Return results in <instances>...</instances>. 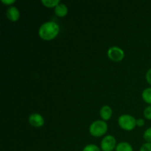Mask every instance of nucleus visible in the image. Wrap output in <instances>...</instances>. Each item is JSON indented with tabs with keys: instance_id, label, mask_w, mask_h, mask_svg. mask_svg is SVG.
Instances as JSON below:
<instances>
[{
	"instance_id": "nucleus-1",
	"label": "nucleus",
	"mask_w": 151,
	"mask_h": 151,
	"mask_svg": "<svg viewBox=\"0 0 151 151\" xmlns=\"http://www.w3.org/2000/svg\"><path fill=\"white\" fill-rule=\"evenodd\" d=\"M60 27L55 22H47L40 26L38 29V35L40 38L45 41L54 39L58 35Z\"/></svg>"
},
{
	"instance_id": "nucleus-2",
	"label": "nucleus",
	"mask_w": 151,
	"mask_h": 151,
	"mask_svg": "<svg viewBox=\"0 0 151 151\" xmlns=\"http://www.w3.org/2000/svg\"><path fill=\"white\" fill-rule=\"evenodd\" d=\"M108 125L103 120H96L89 126V133L94 137H100L106 134Z\"/></svg>"
},
{
	"instance_id": "nucleus-3",
	"label": "nucleus",
	"mask_w": 151,
	"mask_h": 151,
	"mask_svg": "<svg viewBox=\"0 0 151 151\" xmlns=\"http://www.w3.org/2000/svg\"><path fill=\"white\" fill-rule=\"evenodd\" d=\"M119 127L125 131H132L137 125V119L129 114H122L118 118Z\"/></svg>"
},
{
	"instance_id": "nucleus-4",
	"label": "nucleus",
	"mask_w": 151,
	"mask_h": 151,
	"mask_svg": "<svg viewBox=\"0 0 151 151\" xmlns=\"http://www.w3.org/2000/svg\"><path fill=\"white\" fill-rule=\"evenodd\" d=\"M116 139L114 137L111 135L106 136L104 138L102 139L100 147L103 151H113L115 150L116 147Z\"/></svg>"
},
{
	"instance_id": "nucleus-5",
	"label": "nucleus",
	"mask_w": 151,
	"mask_h": 151,
	"mask_svg": "<svg viewBox=\"0 0 151 151\" xmlns=\"http://www.w3.org/2000/svg\"><path fill=\"white\" fill-rule=\"evenodd\" d=\"M108 56L111 60L115 62L121 61L125 57V52L118 47H111L108 50Z\"/></svg>"
},
{
	"instance_id": "nucleus-6",
	"label": "nucleus",
	"mask_w": 151,
	"mask_h": 151,
	"mask_svg": "<svg viewBox=\"0 0 151 151\" xmlns=\"http://www.w3.org/2000/svg\"><path fill=\"white\" fill-rule=\"evenodd\" d=\"M28 122L32 126L35 128H40L44 125V119L41 114L37 113H33L29 115L28 118Z\"/></svg>"
},
{
	"instance_id": "nucleus-7",
	"label": "nucleus",
	"mask_w": 151,
	"mask_h": 151,
	"mask_svg": "<svg viewBox=\"0 0 151 151\" xmlns=\"http://www.w3.org/2000/svg\"><path fill=\"white\" fill-rule=\"evenodd\" d=\"M6 16L11 22H16L20 17V12L15 6H10L6 10Z\"/></svg>"
},
{
	"instance_id": "nucleus-8",
	"label": "nucleus",
	"mask_w": 151,
	"mask_h": 151,
	"mask_svg": "<svg viewBox=\"0 0 151 151\" xmlns=\"http://www.w3.org/2000/svg\"><path fill=\"white\" fill-rule=\"evenodd\" d=\"M112 114H113V111H112L111 108L109 106H103L100 110V115L103 121L109 120L111 117Z\"/></svg>"
},
{
	"instance_id": "nucleus-9",
	"label": "nucleus",
	"mask_w": 151,
	"mask_h": 151,
	"mask_svg": "<svg viewBox=\"0 0 151 151\" xmlns=\"http://www.w3.org/2000/svg\"><path fill=\"white\" fill-rule=\"evenodd\" d=\"M55 13L58 17H64L68 13V8L66 5L63 3H60L55 7Z\"/></svg>"
},
{
	"instance_id": "nucleus-10",
	"label": "nucleus",
	"mask_w": 151,
	"mask_h": 151,
	"mask_svg": "<svg viewBox=\"0 0 151 151\" xmlns=\"http://www.w3.org/2000/svg\"><path fill=\"white\" fill-rule=\"evenodd\" d=\"M115 151H133V147L126 142H121L116 145Z\"/></svg>"
},
{
	"instance_id": "nucleus-11",
	"label": "nucleus",
	"mask_w": 151,
	"mask_h": 151,
	"mask_svg": "<svg viewBox=\"0 0 151 151\" xmlns=\"http://www.w3.org/2000/svg\"><path fill=\"white\" fill-rule=\"evenodd\" d=\"M142 97L145 103L151 105V87H148L143 90L142 93Z\"/></svg>"
},
{
	"instance_id": "nucleus-12",
	"label": "nucleus",
	"mask_w": 151,
	"mask_h": 151,
	"mask_svg": "<svg viewBox=\"0 0 151 151\" xmlns=\"http://www.w3.org/2000/svg\"><path fill=\"white\" fill-rule=\"evenodd\" d=\"M41 3L47 7H55L60 2L59 0H41Z\"/></svg>"
},
{
	"instance_id": "nucleus-13",
	"label": "nucleus",
	"mask_w": 151,
	"mask_h": 151,
	"mask_svg": "<svg viewBox=\"0 0 151 151\" xmlns=\"http://www.w3.org/2000/svg\"><path fill=\"white\" fill-rule=\"evenodd\" d=\"M83 151H100V149L96 145L90 144L86 146V147L83 149Z\"/></svg>"
},
{
	"instance_id": "nucleus-14",
	"label": "nucleus",
	"mask_w": 151,
	"mask_h": 151,
	"mask_svg": "<svg viewBox=\"0 0 151 151\" xmlns=\"http://www.w3.org/2000/svg\"><path fill=\"white\" fill-rule=\"evenodd\" d=\"M143 137H144L145 140L147 142L151 143V127L147 128L145 131L144 134H143Z\"/></svg>"
},
{
	"instance_id": "nucleus-15",
	"label": "nucleus",
	"mask_w": 151,
	"mask_h": 151,
	"mask_svg": "<svg viewBox=\"0 0 151 151\" xmlns=\"http://www.w3.org/2000/svg\"><path fill=\"white\" fill-rule=\"evenodd\" d=\"M143 114H144V116L146 119L151 120V105H150V106H148L147 107H146L145 109Z\"/></svg>"
},
{
	"instance_id": "nucleus-16",
	"label": "nucleus",
	"mask_w": 151,
	"mask_h": 151,
	"mask_svg": "<svg viewBox=\"0 0 151 151\" xmlns=\"http://www.w3.org/2000/svg\"><path fill=\"white\" fill-rule=\"evenodd\" d=\"M139 151H151V143L146 142L142 145Z\"/></svg>"
},
{
	"instance_id": "nucleus-17",
	"label": "nucleus",
	"mask_w": 151,
	"mask_h": 151,
	"mask_svg": "<svg viewBox=\"0 0 151 151\" xmlns=\"http://www.w3.org/2000/svg\"><path fill=\"white\" fill-rule=\"evenodd\" d=\"M145 78L147 82L151 86V68L150 69H149L148 70H147V72H146Z\"/></svg>"
},
{
	"instance_id": "nucleus-18",
	"label": "nucleus",
	"mask_w": 151,
	"mask_h": 151,
	"mask_svg": "<svg viewBox=\"0 0 151 151\" xmlns=\"http://www.w3.org/2000/svg\"><path fill=\"white\" fill-rule=\"evenodd\" d=\"M1 2L6 5H10V4L16 2V1L15 0H1Z\"/></svg>"
},
{
	"instance_id": "nucleus-19",
	"label": "nucleus",
	"mask_w": 151,
	"mask_h": 151,
	"mask_svg": "<svg viewBox=\"0 0 151 151\" xmlns=\"http://www.w3.org/2000/svg\"><path fill=\"white\" fill-rule=\"evenodd\" d=\"M145 125V121L143 119H137V125L139 127H142Z\"/></svg>"
}]
</instances>
